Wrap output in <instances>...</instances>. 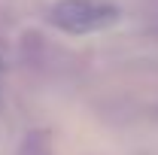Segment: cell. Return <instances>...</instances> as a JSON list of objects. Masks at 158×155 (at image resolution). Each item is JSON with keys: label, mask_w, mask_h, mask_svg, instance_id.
Wrapping results in <instances>:
<instances>
[{"label": "cell", "mask_w": 158, "mask_h": 155, "mask_svg": "<svg viewBox=\"0 0 158 155\" xmlns=\"http://www.w3.org/2000/svg\"><path fill=\"white\" fill-rule=\"evenodd\" d=\"M49 21L67 34H91L118 21V9L103 0H61L52 6Z\"/></svg>", "instance_id": "obj_1"}]
</instances>
